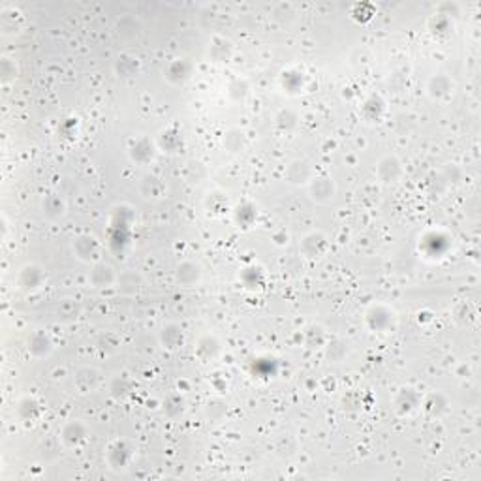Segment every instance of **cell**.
<instances>
[{
	"instance_id": "cell-1",
	"label": "cell",
	"mask_w": 481,
	"mask_h": 481,
	"mask_svg": "<svg viewBox=\"0 0 481 481\" xmlns=\"http://www.w3.org/2000/svg\"><path fill=\"white\" fill-rule=\"evenodd\" d=\"M305 188L308 192V197L318 205H329L337 196V182L328 173H318L316 171Z\"/></svg>"
},
{
	"instance_id": "cell-2",
	"label": "cell",
	"mask_w": 481,
	"mask_h": 481,
	"mask_svg": "<svg viewBox=\"0 0 481 481\" xmlns=\"http://www.w3.org/2000/svg\"><path fill=\"white\" fill-rule=\"evenodd\" d=\"M71 252L79 262L93 265L102 260V243L91 233H81L71 240Z\"/></svg>"
},
{
	"instance_id": "cell-3",
	"label": "cell",
	"mask_w": 481,
	"mask_h": 481,
	"mask_svg": "<svg viewBox=\"0 0 481 481\" xmlns=\"http://www.w3.org/2000/svg\"><path fill=\"white\" fill-rule=\"evenodd\" d=\"M378 180L386 186L397 185L405 177V164L397 154H386L378 160L376 168H374Z\"/></svg>"
},
{
	"instance_id": "cell-4",
	"label": "cell",
	"mask_w": 481,
	"mask_h": 481,
	"mask_svg": "<svg viewBox=\"0 0 481 481\" xmlns=\"http://www.w3.org/2000/svg\"><path fill=\"white\" fill-rule=\"evenodd\" d=\"M119 273L111 263H105L104 260L93 263L91 265V273H88V282L93 284L96 290H105V288H113L117 286Z\"/></svg>"
},
{
	"instance_id": "cell-5",
	"label": "cell",
	"mask_w": 481,
	"mask_h": 481,
	"mask_svg": "<svg viewBox=\"0 0 481 481\" xmlns=\"http://www.w3.org/2000/svg\"><path fill=\"white\" fill-rule=\"evenodd\" d=\"M299 250L306 260H320L328 254L329 237L323 231H311L301 239Z\"/></svg>"
},
{
	"instance_id": "cell-6",
	"label": "cell",
	"mask_w": 481,
	"mask_h": 481,
	"mask_svg": "<svg viewBox=\"0 0 481 481\" xmlns=\"http://www.w3.org/2000/svg\"><path fill=\"white\" fill-rule=\"evenodd\" d=\"M59 436L64 444V448L77 449L88 440V427L81 419H71L62 425Z\"/></svg>"
},
{
	"instance_id": "cell-7",
	"label": "cell",
	"mask_w": 481,
	"mask_h": 481,
	"mask_svg": "<svg viewBox=\"0 0 481 481\" xmlns=\"http://www.w3.org/2000/svg\"><path fill=\"white\" fill-rule=\"evenodd\" d=\"M102 383H104V378H102V372L96 366H83L74 374V386L83 395L93 393Z\"/></svg>"
},
{
	"instance_id": "cell-8",
	"label": "cell",
	"mask_w": 481,
	"mask_h": 481,
	"mask_svg": "<svg viewBox=\"0 0 481 481\" xmlns=\"http://www.w3.org/2000/svg\"><path fill=\"white\" fill-rule=\"evenodd\" d=\"M45 282L44 269L34 265V263H28L25 267H21L19 271V279H17V284H19V290L27 291V294H34V291L42 290V284Z\"/></svg>"
},
{
	"instance_id": "cell-9",
	"label": "cell",
	"mask_w": 481,
	"mask_h": 481,
	"mask_svg": "<svg viewBox=\"0 0 481 481\" xmlns=\"http://www.w3.org/2000/svg\"><path fill=\"white\" fill-rule=\"evenodd\" d=\"M455 83L453 79H449L446 74H434V76L429 79L427 83V94L431 96L432 100H438V102H444L453 96Z\"/></svg>"
},
{
	"instance_id": "cell-10",
	"label": "cell",
	"mask_w": 481,
	"mask_h": 481,
	"mask_svg": "<svg viewBox=\"0 0 481 481\" xmlns=\"http://www.w3.org/2000/svg\"><path fill=\"white\" fill-rule=\"evenodd\" d=\"M40 209H42V214L50 222H57V220L64 219L66 213H68L66 199L62 196H59V194H47V196L42 197Z\"/></svg>"
},
{
	"instance_id": "cell-11",
	"label": "cell",
	"mask_w": 481,
	"mask_h": 481,
	"mask_svg": "<svg viewBox=\"0 0 481 481\" xmlns=\"http://www.w3.org/2000/svg\"><path fill=\"white\" fill-rule=\"evenodd\" d=\"M202 277H203L202 267H199L196 262H190V260L182 262L180 265H177L175 269L177 284H180L182 288H194L196 284H199Z\"/></svg>"
},
{
	"instance_id": "cell-12",
	"label": "cell",
	"mask_w": 481,
	"mask_h": 481,
	"mask_svg": "<svg viewBox=\"0 0 481 481\" xmlns=\"http://www.w3.org/2000/svg\"><path fill=\"white\" fill-rule=\"evenodd\" d=\"M314 173H316V170H314V168H312L306 160H301V158L290 162L288 168H286V177H288V180H290L291 185H297V186L308 185V180L314 177Z\"/></svg>"
},
{
	"instance_id": "cell-13",
	"label": "cell",
	"mask_w": 481,
	"mask_h": 481,
	"mask_svg": "<svg viewBox=\"0 0 481 481\" xmlns=\"http://www.w3.org/2000/svg\"><path fill=\"white\" fill-rule=\"evenodd\" d=\"M156 147L154 143L147 137H139V139H134V145L130 147V156L134 162L137 164H147V162H153L154 156H156Z\"/></svg>"
},
{
	"instance_id": "cell-14",
	"label": "cell",
	"mask_w": 481,
	"mask_h": 481,
	"mask_svg": "<svg viewBox=\"0 0 481 481\" xmlns=\"http://www.w3.org/2000/svg\"><path fill=\"white\" fill-rule=\"evenodd\" d=\"M53 348H55V344H53V340H51V337L47 333H42V331H38V333H34L30 339H28V354L34 357H47L53 352Z\"/></svg>"
},
{
	"instance_id": "cell-15",
	"label": "cell",
	"mask_w": 481,
	"mask_h": 481,
	"mask_svg": "<svg viewBox=\"0 0 481 481\" xmlns=\"http://www.w3.org/2000/svg\"><path fill=\"white\" fill-rule=\"evenodd\" d=\"M160 342H162V346L168 348V350H175V348H179V346L182 344V329H180L179 325H175V323L166 325V328L160 331Z\"/></svg>"
}]
</instances>
